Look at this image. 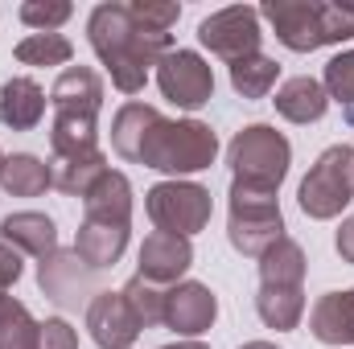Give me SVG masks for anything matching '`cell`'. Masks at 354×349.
I'll return each mask as SVG.
<instances>
[{
    "instance_id": "18",
    "label": "cell",
    "mask_w": 354,
    "mask_h": 349,
    "mask_svg": "<svg viewBox=\"0 0 354 349\" xmlns=\"http://www.w3.org/2000/svg\"><path fill=\"white\" fill-rule=\"evenodd\" d=\"M46 90L37 79H25V74H17V79H8L4 87H0V119H4V128H12V132H33L41 119H46Z\"/></svg>"
},
{
    "instance_id": "3",
    "label": "cell",
    "mask_w": 354,
    "mask_h": 349,
    "mask_svg": "<svg viewBox=\"0 0 354 349\" xmlns=\"http://www.w3.org/2000/svg\"><path fill=\"white\" fill-rule=\"evenodd\" d=\"M260 17L292 54H313L322 46H342L354 37V8L326 0H264Z\"/></svg>"
},
{
    "instance_id": "26",
    "label": "cell",
    "mask_w": 354,
    "mask_h": 349,
    "mask_svg": "<svg viewBox=\"0 0 354 349\" xmlns=\"http://www.w3.org/2000/svg\"><path fill=\"white\" fill-rule=\"evenodd\" d=\"M280 79V62L268 54H252L243 62H231V87L239 99H268Z\"/></svg>"
},
{
    "instance_id": "29",
    "label": "cell",
    "mask_w": 354,
    "mask_h": 349,
    "mask_svg": "<svg viewBox=\"0 0 354 349\" xmlns=\"http://www.w3.org/2000/svg\"><path fill=\"white\" fill-rule=\"evenodd\" d=\"M17 17H21L33 33H58V29L75 17V4H66V0H25Z\"/></svg>"
},
{
    "instance_id": "35",
    "label": "cell",
    "mask_w": 354,
    "mask_h": 349,
    "mask_svg": "<svg viewBox=\"0 0 354 349\" xmlns=\"http://www.w3.org/2000/svg\"><path fill=\"white\" fill-rule=\"evenodd\" d=\"M161 349H210V346L198 341V337H185V341H174V346H161Z\"/></svg>"
},
{
    "instance_id": "22",
    "label": "cell",
    "mask_w": 354,
    "mask_h": 349,
    "mask_svg": "<svg viewBox=\"0 0 354 349\" xmlns=\"http://www.w3.org/2000/svg\"><path fill=\"white\" fill-rule=\"evenodd\" d=\"M305 271H309L305 247L284 235L260 255V288H305Z\"/></svg>"
},
{
    "instance_id": "1",
    "label": "cell",
    "mask_w": 354,
    "mask_h": 349,
    "mask_svg": "<svg viewBox=\"0 0 354 349\" xmlns=\"http://www.w3.org/2000/svg\"><path fill=\"white\" fill-rule=\"evenodd\" d=\"M87 37L91 50L99 54V62L111 74V87L120 94H140L149 83V70L174 50V33L145 25L132 12V4H120V0L91 8Z\"/></svg>"
},
{
    "instance_id": "6",
    "label": "cell",
    "mask_w": 354,
    "mask_h": 349,
    "mask_svg": "<svg viewBox=\"0 0 354 349\" xmlns=\"http://www.w3.org/2000/svg\"><path fill=\"white\" fill-rule=\"evenodd\" d=\"M227 239L239 255L260 259L268 247H276L284 239V214L276 193L260 189H243L231 185V210H227Z\"/></svg>"
},
{
    "instance_id": "28",
    "label": "cell",
    "mask_w": 354,
    "mask_h": 349,
    "mask_svg": "<svg viewBox=\"0 0 354 349\" xmlns=\"http://www.w3.org/2000/svg\"><path fill=\"white\" fill-rule=\"evenodd\" d=\"M120 292H124L128 308L136 312L140 329H157V325H165V296H169V288H157V283H149V279L132 275Z\"/></svg>"
},
{
    "instance_id": "12",
    "label": "cell",
    "mask_w": 354,
    "mask_h": 349,
    "mask_svg": "<svg viewBox=\"0 0 354 349\" xmlns=\"http://www.w3.org/2000/svg\"><path fill=\"white\" fill-rule=\"evenodd\" d=\"M194 267V243L181 239V235H165V230H153L145 243H140V255H136V275L157 283V288H174L181 283V275Z\"/></svg>"
},
{
    "instance_id": "7",
    "label": "cell",
    "mask_w": 354,
    "mask_h": 349,
    "mask_svg": "<svg viewBox=\"0 0 354 349\" xmlns=\"http://www.w3.org/2000/svg\"><path fill=\"white\" fill-rule=\"evenodd\" d=\"M210 189L198 181H161L145 193V214L157 230L194 239L210 226Z\"/></svg>"
},
{
    "instance_id": "31",
    "label": "cell",
    "mask_w": 354,
    "mask_h": 349,
    "mask_svg": "<svg viewBox=\"0 0 354 349\" xmlns=\"http://www.w3.org/2000/svg\"><path fill=\"white\" fill-rule=\"evenodd\" d=\"M132 12H136L145 25L169 33L177 25V17H181V4H174V0H132Z\"/></svg>"
},
{
    "instance_id": "36",
    "label": "cell",
    "mask_w": 354,
    "mask_h": 349,
    "mask_svg": "<svg viewBox=\"0 0 354 349\" xmlns=\"http://www.w3.org/2000/svg\"><path fill=\"white\" fill-rule=\"evenodd\" d=\"M239 349H280V346H272V341H248V346H239Z\"/></svg>"
},
{
    "instance_id": "19",
    "label": "cell",
    "mask_w": 354,
    "mask_h": 349,
    "mask_svg": "<svg viewBox=\"0 0 354 349\" xmlns=\"http://www.w3.org/2000/svg\"><path fill=\"white\" fill-rule=\"evenodd\" d=\"M83 218L107 226H132V181L107 169V177L83 197Z\"/></svg>"
},
{
    "instance_id": "21",
    "label": "cell",
    "mask_w": 354,
    "mask_h": 349,
    "mask_svg": "<svg viewBox=\"0 0 354 349\" xmlns=\"http://www.w3.org/2000/svg\"><path fill=\"white\" fill-rule=\"evenodd\" d=\"M272 103H276V115L288 119V123H317V119L330 111L326 87H322L317 79H309V74H297V79L280 83Z\"/></svg>"
},
{
    "instance_id": "32",
    "label": "cell",
    "mask_w": 354,
    "mask_h": 349,
    "mask_svg": "<svg viewBox=\"0 0 354 349\" xmlns=\"http://www.w3.org/2000/svg\"><path fill=\"white\" fill-rule=\"evenodd\" d=\"M37 349H79V333H75L62 317H50V321H41Z\"/></svg>"
},
{
    "instance_id": "37",
    "label": "cell",
    "mask_w": 354,
    "mask_h": 349,
    "mask_svg": "<svg viewBox=\"0 0 354 349\" xmlns=\"http://www.w3.org/2000/svg\"><path fill=\"white\" fill-rule=\"evenodd\" d=\"M0 169H4V152H0Z\"/></svg>"
},
{
    "instance_id": "17",
    "label": "cell",
    "mask_w": 354,
    "mask_h": 349,
    "mask_svg": "<svg viewBox=\"0 0 354 349\" xmlns=\"http://www.w3.org/2000/svg\"><path fill=\"white\" fill-rule=\"evenodd\" d=\"M309 333L322 346H354V288L326 292L309 308Z\"/></svg>"
},
{
    "instance_id": "27",
    "label": "cell",
    "mask_w": 354,
    "mask_h": 349,
    "mask_svg": "<svg viewBox=\"0 0 354 349\" xmlns=\"http://www.w3.org/2000/svg\"><path fill=\"white\" fill-rule=\"evenodd\" d=\"M12 58L21 66H66L75 58V46L62 33H29V37L17 41Z\"/></svg>"
},
{
    "instance_id": "5",
    "label": "cell",
    "mask_w": 354,
    "mask_h": 349,
    "mask_svg": "<svg viewBox=\"0 0 354 349\" xmlns=\"http://www.w3.org/2000/svg\"><path fill=\"white\" fill-rule=\"evenodd\" d=\"M301 214L313 222H330L338 218L354 201V148L351 144H330L301 181L297 189Z\"/></svg>"
},
{
    "instance_id": "30",
    "label": "cell",
    "mask_w": 354,
    "mask_h": 349,
    "mask_svg": "<svg viewBox=\"0 0 354 349\" xmlns=\"http://www.w3.org/2000/svg\"><path fill=\"white\" fill-rule=\"evenodd\" d=\"M322 87L330 99L354 107V50H342L326 62V74H322Z\"/></svg>"
},
{
    "instance_id": "13",
    "label": "cell",
    "mask_w": 354,
    "mask_h": 349,
    "mask_svg": "<svg viewBox=\"0 0 354 349\" xmlns=\"http://www.w3.org/2000/svg\"><path fill=\"white\" fill-rule=\"evenodd\" d=\"M87 329L99 349H132L140 337V321L128 308L124 292H95L87 304Z\"/></svg>"
},
{
    "instance_id": "33",
    "label": "cell",
    "mask_w": 354,
    "mask_h": 349,
    "mask_svg": "<svg viewBox=\"0 0 354 349\" xmlns=\"http://www.w3.org/2000/svg\"><path fill=\"white\" fill-rule=\"evenodd\" d=\"M21 271H25V263H21V255L0 239V292H8L17 279H21Z\"/></svg>"
},
{
    "instance_id": "25",
    "label": "cell",
    "mask_w": 354,
    "mask_h": 349,
    "mask_svg": "<svg viewBox=\"0 0 354 349\" xmlns=\"http://www.w3.org/2000/svg\"><path fill=\"white\" fill-rule=\"evenodd\" d=\"M37 337H41V321H33V312L0 292V349H37Z\"/></svg>"
},
{
    "instance_id": "34",
    "label": "cell",
    "mask_w": 354,
    "mask_h": 349,
    "mask_svg": "<svg viewBox=\"0 0 354 349\" xmlns=\"http://www.w3.org/2000/svg\"><path fill=\"white\" fill-rule=\"evenodd\" d=\"M334 247H338L342 263H351V267H354V218H346V222L338 226V235H334Z\"/></svg>"
},
{
    "instance_id": "9",
    "label": "cell",
    "mask_w": 354,
    "mask_h": 349,
    "mask_svg": "<svg viewBox=\"0 0 354 349\" xmlns=\"http://www.w3.org/2000/svg\"><path fill=\"white\" fill-rule=\"evenodd\" d=\"M157 87L174 107L198 111L214 99V70L198 50H169L157 62Z\"/></svg>"
},
{
    "instance_id": "11",
    "label": "cell",
    "mask_w": 354,
    "mask_h": 349,
    "mask_svg": "<svg viewBox=\"0 0 354 349\" xmlns=\"http://www.w3.org/2000/svg\"><path fill=\"white\" fill-rule=\"evenodd\" d=\"M218 321V296L198 283V279H181L165 296V329H174L177 337H202L210 325Z\"/></svg>"
},
{
    "instance_id": "23",
    "label": "cell",
    "mask_w": 354,
    "mask_h": 349,
    "mask_svg": "<svg viewBox=\"0 0 354 349\" xmlns=\"http://www.w3.org/2000/svg\"><path fill=\"white\" fill-rule=\"evenodd\" d=\"M0 189H4L8 197H41L46 189H54L50 161H41V157H33V152H12V157H4Z\"/></svg>"
},
{
    "instance_id": "24",
    "label": "cell",
    "mask_w": 354,
    "mask_h": 349,
    "mask_svg": "<svg viewBox=\"0 0 354 349\" xmlns=\"http://www.w3.org/2000/svg\"><path fill=\"white\" fill-rule=\"evenodd\" d=\"M256 312L268 329L292 333L305 317V288H260L256 292Z\"/></svg>"
},
{
    "instance_id": "2",
    "label": "cell",
    "mask_w": 354,
    "mask_h": 349,
    "mask_svg": "<svg viewBox=\"0 0 354 349\" xmlns=\"http://www.w3.org/2000/svg\"><path fill=\"white\" fill-rule=\"evenodd\" d=\"M214 161H218V136H214L210 123L157 115L149 123L132 165H145V169H157V173H169L174 181H181L189 173L210 169Z\"/></svg>"
},
{
    "instance_id": "10",
    "label": "cell",
    "mask_w": 354,
    "mask_h": 349,
    "mask_svg": "<svg viewBox=\"0 0 354 349\" xmlns=\"http://www.w3.org/2000/svg\"><path fill=\"white\" fill-rule=\"evenodd\" d=\"M50 107H54V119L99 123V111H103V79H99V70L66 66L50 87Z\"/></svg>"
},
{
    "instance_id": "15",
    "label": "cell",
    "mask_w": 354,
    "mask_h": 349,
    "mask_svg": "<svg viewBox=\"0 0 354 349\" xmlns=\"http://www.w3.org/2000/svg\"><path fill=\"white\" fill-rule=\"evenodd\" d=\"M0 239L17 251V255H33V259H50L58 251V226L50 214L41 210H17L0 222Z\"/></svg>"
},
{
    "instance_id": "20",
    "label": "cell",
    "mask_w": 354,
    "mask_h": 349,
    "mask_svg": "<svg viewBox=\"0 0 354 349\" xmlns=\"http://www.w3.org/2000/svg\"><path fill=\"white\" fill-rule=\"evenodd\" d=\"M128 235H132V226H107V222H87L83 218V226L75 235V255L87 263L91 271H107V267H115L124 259Z\"/></svg>"
},
{
    "instance_id": "4",
    "label": "cell",
    "mask_w": 354,
    "mask_h": 349,
    "mask_svg": "<svg viewBox=\"0 0 354 349\" xmlns=\"http://www.w3.org/2000/svg\"><path fill=\"white\" fill-rule=\"evenodd\" d=\"M227 165H231V185L280 193V181L288 177L292 165V144L272 123H248L227 144Z\"/></svg>"
},
{
    "instance_id": "14",
    "label": "cell",
    "mask_w": 354,
    "mask_h": 349,
    "mask_svg": "<svg viewBox=\"0 0 354 349\" xmlns=\"http://www.w3.org/2000/svg\"><path fill=\"white\" fill-rule=\"evenodd\" d=\"M37 283H41V292H46L54 304L75 308L79 300H87L91 283H95V271H91L75 251H54L50 259L37 263Z\"/></svg>"
},
{
    "instance_id": "8",
    "label": "cell",
    "mask_w": 354,
    "mask_h": 349,
    "mask_svg": "<svg viewBox=\"0 0 354 349\" xmlns=\"http://www.w3.org/2000/svg\"><path fill=\"white\" fill-rule=\"evenodd\" d=\"M198 41L223 58L227 66L231 62H243L252 54H260V41H264V29H260V8L252 4H227L218 12H210L202 25H198Z\"/></svg>"
},
{
    "instance_id": "16",
    "label": "cell",
    "mask_w": 354,
    "mask_h": 349,
    "mask_svg": "<svg viewBox=\"0 0 354 349\" xmlns=\"http://www.w3.org/2000/svg\"><path fill=\"white\" fill-rule=\"evenodd\" d=\"M50 177H54V189H58V193L83 201L91 189L107 177V152H103V148H87V152L50 157Z\"/></svg>"
}]
</instances>
